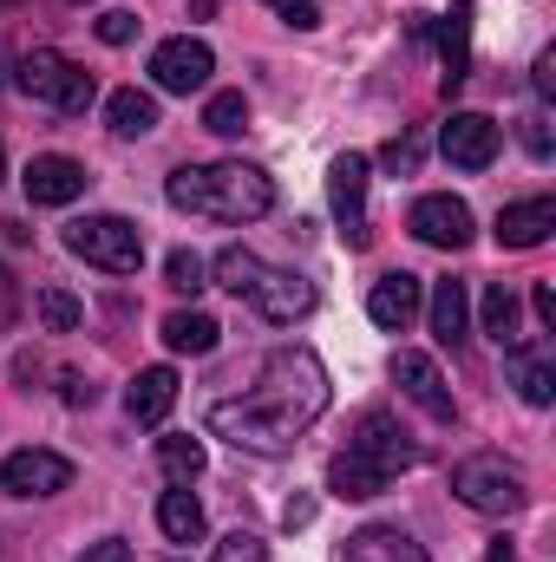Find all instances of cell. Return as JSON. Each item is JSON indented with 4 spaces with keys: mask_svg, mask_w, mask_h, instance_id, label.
Masks as SVG:
<instances>
[{
    "mask_svg": "<svg viewBox=\"0 0 556 562\" xmlns=\"http://www.w3.org/2000/svg\"><path fill=\"white\" fill-rule=\"evenodd\" d=\"M164 276H170V288H177V294H197V288H210V262H203L197 249H170Z\"/></svg>",
    "mask_w": 556,
    "mask_h": 562,
    "instance_id": "f546056e",
    "label": "cell"
},
{
    "mask_svg": "<svg viewBox=\"0 0 556 562\" xmlns=\"http://www.w3.org/2000/svg\"><path fill=\"white\" fill-rule=\"evenodd\" d=\"M66 406H92V386L79 373H66Z\"/></svg>",
    "mask_w": 556,
    "mask_h": 562,
    "instance_id": "ab89813d",
    "label": "cell"
},
{
    "mask_svg": "<svg viewBox=\"0 0 556 562\" xmlns=\"http://www.w3.org/2000/svg\"><path fill=\"white\" fill-rule=\"evenodd\" d=\"M66 249L79 262L105 269V276H138V262H144V236H138V223H125V216H79L66 229Z\"/></svg>",
    "mask_w": 556,
    "mask_h": 562,
    "instance_id": "5b68a950",
    "label": "cell"
},
{
    "mask_svg": "<svg viewBox=\"0 0 556 562\" xmlns=\"http://www.w3.org/2000/svg\"><path fill=\"white\" fill-rule=\"evenodd\" d=\"M281 524H288V530H308V524H314V497H288Z\"/></svg>",
    "mask_w": 556,
    "mask_h": 562,
    "instance_id": "74e56055",
    "label": "cell"
},
{
    "mask_svg": "<svg viewBox=\"0 0 556 562\" xmlns=\"http://www.w3.org/2000/svg\"><path fill=\"white\" fill-rule=\"evenodd\" d=\"M341 562H432V557L419 550L407 530H393V524H367V530H354V537H347Z\"/></svg>",
    "mask_w": 556,
    "mask_h": 562,
    "instance_id": "ac0fdd59",
    "label": "cell"
},
{
    "mask_svg": "<svg viewBox=\"0 0 556 562\" xmlns=\"http://www.w3.org/2000/svg\"><path fill=\"white\" fill-rule=\"evenodd\" d=\"M203 132H216V138H243V132H249V99H243V92H210V105H203Z\"/></svg>",
    "mask_w": 556,
    "mask_h": 562,
    "instance_id": "83f0119b",
    "label": "cell"
},
{
    "mask_svg": "<svg viewBox=\"0 0 556 562\" xmlns=\"http://www.w3.org/2000/svg\"><path fill=\"white\" fill-rule=\"evenodd\" d=\"M321 413H327V367L308 347H276L243 400H216L210 406V431L230 438L236 451L288 458Z\"/></svg>",
    "mask_w": 556,
    "mask_h": 562,
    "instance_id": "6da1fadb",
    "label": "cell"
},
{
    "mask_svg": "<svg viewBox=\"0 0 556 562\" xmlns=\"http://www.w3.org/2000/svg\"><path fill=\"white\" fill-rule=\"evenodd\" d=\"M432 334L445 347H465V334H471V294H465V281H438L432 288Z\"/></svg>",
    "mask_w": 556,
    "mask_h": 562,
    "instance_id": "44dd1931",
    "label": "cell"
},
{
    "mask_svg": "<svg viewBox=\"0 0 556 562\" xmlns=\"http://www.w3.org/2000/svg\"><path fill=\"white\" fill-rule=\"evenodd\" d=\"M157 530H164L170 543H197V537H203V504L190 497V484H170V491L157 497Z\"/></svg>",
    "mask_w": 556,
    "mask_h": 562,
    "instance_id": "603a6c76",
    "label": "cell"
},
{
    "mask_svg": "<svg viewBox=\"0 0 556 562\" xmlns=\"http://www.w3.org/2000/svg\"><path fill=\"white\" fill-rule=\"evenodd\" d=\"M13 307H20V294H13V281H7V269H0V334L13 327Z\"/></svg>",
    "mask_w": 556,
    "mask_h": 562,
    "instance_id": "f35d334b",
    "label": "cell"
},
{
    "mask_svg": "<svg viewBox=\"0 0 556 562\" xmlns=\"http://www.w3.org/2000/svg\"><path fill=\"white\" fill-rule=\"evenodd\" d=\"M485 562H518V550H511V543H491V557Z\"/></svg>",
    "mask_w": 556,
    "mask_h": 562,
    "instance_id": "b9f144b4",
    "label": "cell"
},
{
    "mask_svg": "<svg viewBox=\"0 0 556 562\" xmlns=\"http://www.w3.org/2000/svg\"><path fill=\"white\" fill-rule=\"evenodd\" d=\"M99 40H105V46H132V40H138V13H125V7L99 13Z\"/></svg>",
    "mask_w": 556,
    "mask_h": 562,
    "instance_id": "d6a6232c",
    "label": "cell"
},
{
    "mask_svg": "<svg viewBox=\"0 0 556 562\" xmlns=\"http://www.w3.org/2000/svg\"><path fill=\"white\" fill-rule=\"evenodd\" d=\"M347 451L374 471V477H400V471H413L419 464V445H413V431L393 419V413H360V425H354V438H347Z\"/></svg>",
    "mask_w": 556,
    "mask_h": 562,
    "instance_id": "52a82bcc",
    "label": "cell"
},
{
    "mask_svg": "<svg viewBox=\"0 0 556 562\" xmlns=\"http://www.w3.org/2000/svg\"><path fill=\"white\" fill-rule=\"evenodd\" d=\"M551 229H556V196H524V203L498 210V243L504 249H537Z\"/></svg>",
    "mask_w": 556,
    "mask_h": 562,
    "instance_id": "e0dca14e",
    "label": "cell"
},
{
    "mask_svg": "<svg viewBox=\"0 0 556 562\" xmlns=\"http://www.w3.org/2000/svg\"><path fill=\"white\" fill-rule=\"evenodd\" d=\"M531 307H537V327L556 334V288H551V281H537V288H531Z\"/></svg>",
    "mask_w": 556,
    "mask_h": 562,
    "instance_id": "e575fe53",
    "label": "cell"
},
{
    "mask_svg": "<svg viewBox=\"0 0 556 562\" xmlns=\"http://www.w3.org/2000/svg\"><path fill=\"white\" fill-rule=\"evenodd\" d=\"M263 7H276V13L288 20V26H294V33L321 26V7H314V0H263Z\"/></svg>",
    "mask_w": 556,
    "mask_h": 562,
    "instance_id": "836d02e7",
    "label": "cell"
},
{
    "mask_svg": "<svg viewBox=\"0 0 556 562\" xmlns=\"http://www.w3.org/2000/svg\"><path fill=\"white\" fill-rule=\"evenodd\" d=\"M105 125H112V138H144V132H157V99L138 92V86L112 92V99H105Z\"/></svg>",
    "mask_w": 556,
    "mask_h": 562,
    "instance_id": "cb8c5ba5",
    "label": "cell"
},
{
    "mask_svg": "<svg viewBox=\"0 0 556 562\" xmlns=\"http://www.w3.org/2000/svg\"><path fill=\"white\" fill-rule=\"evenodd\" d=\"M407 229H413L419 243H432V249H465L471 243V210L458 196H419Z\"/></svg>",
    "mask_w": 556,
    "mask_h": 562,
    "instance_id": "4fadbf2b",
    "label": "cell"
},
{
    "mask_svg": "<svg viewBox=\"0 0 556 562\" xmlns=\"http://www.w3.org/2000/svg\"><path fill=\"white\" fill-rule=\"evenodd\" d=\"M210 562H269V543L256 537V530H230L223 543H216V557Z\"/></svg>",
    "mask_w": 556,
    "mask_h": 562,
    "instance_id": "4dcf8cb0",
    "label": "cell"
},
{
    "mask_svg": "<svg viewBox=\"0 0 556 562\" xmlns=\"http://www.w3.org/2000/svg\"><path fill=\"white\" fill-rule=\"evenodd\" d=\"M419 301H425L419 276L393 269V276L374 281V294H367V314H374V327H387V334H407V327H413V314H419Z\"/></svg>",
    "mask_w": 556,
    "mask_h": 562,
    "instance_id": "9a60e30c",
    "label": "cell"
},
{
    "mask_svg": "<svg viewBox=\"0 0 556 562\" xmlns=\"http://www.w3.org/2000/svg\"><path fill=\"white\" fill-rule=\"evenodd\" d=\"M438 150H445L458 170H485V164L498 157V125H491L485 112H452L445 132H438Z\"/></svg>",
    "mask_w": 556,
    "mask_h": 562,
    "instance_id": "5bb4252c",
    "label": "cell"
},
{
    "mask_svg": "<svg viewBox=\"0 0 556 562\" xmlns=\"http://www.w3.org/2000/svg\"><path fill=\"white\" fill-rule=\"evenodd\" d=\"M170 406H177V373H170V367H144L138 380L125 386V413L138 425H164Z\"/></svg>",
    "mask_w": 556,
    "mask_h": 562,
    "instance_id": "d6986e66",
    "label": "cell"
},
{
    "mask_svg": "<svg viewBox=\"0 0 556 562\" xmlns=\"http://www.w3.org/2000/svg\"><path fill=\"white\" fill-rule=\"evenodd\" d=\"M452 497L465 510H478V517H511V510H524L531 491H524L518 464H504L498 451H471V458L452 464Z\"/></svg>",
    "mask_w": 556,
    "mask_h": 562,
    "instance_id": "277c9868",
    "label": "cell"
},
{
    "mask_svg": "<svg viewBox=\"0 0 556 562\" xmlns=\"http://www.w3.org/2000/svg\"><path fill=\"white\" fill-rule=\"evenodd\" d=\"M0 484H7V497H59L66 484H73V458H59V451H13L7 464H0Z\"/></svg>",
    "mask_w": 556,
    "mask_h": 562,
    "instance_id": "30bf717a",
    "label": "cell"
},
{
    "mask_svg": "<svg viewBox=\"0 0 556 562\" xmlns=\"http://www.w3.org/2000/svg\"><path fill=\"white\" fill-rule=\"evenodd\" d=\"M20 183H26V203H33V210H59V203H73V196H86V183H92V177H86V164H79V157L46 150V157H33V164H26V177H20Z\"/></svg>",
    "mask_w": 556,
    "mask_h": 562,
    "instance_id": "8fae6325",
    "label": "cell"
},
{
    "mask_svg": "<svg viewBox=\"0 0 556 562\" xmlns=\"http://www.w3.org/2000/svg\"><path fill=\"white\" fill-rule=\"evenodd\" d=\"M79 562H132V543L125 537H105V543H92Z\"/></svg>",
    "mask_w": 556,
    "mask_h": 562,
    "instance_id": "8d00e7d4",
    "label": "cell"
},
{
    "mask_svg": "<svg viewBox=\"0 0 556 562\" xmlns=\"http://www.w3.org/2000/svg\"><path fill=\"white\" fill-rule=\"evenodd\" d=\"M157 464H164V477L170 484H197L203 477V438H157Z\"/></svg>",
    "mask_w": 556,
    "mask_h": 562,
    "instance_id": "4316f807",
    "label": "cell"
},
{
    "mask_svg": "<svg viewBox=\"0 0 556 562\" xmlns=\"http://www.w3.org/2000/svg\"><path fill=\"white\" fill-rule=\"evenodd\" d=\"M210 72H216V53L203 46V40H190V33H177V40H164L157 53H151V79H157V92H203L210 86Z\"/></svg>",
    "mask_w": 556,
    "mask_h": 562,
    "instance_id": "9c48e42d",
    "label": "cell"
},
{
    "mask_svg": "<svg viewBox=\"0 0 556 562\" xmlns=\"http://www.w3.org/2000/svg\"><path fill=\"white\" fill-rule=\"evenodd\" d=\"M327 491H334V497H347V504H367V497H380V491H387V477H374L354 451H334V458H327Z\"/></svg>",
    "mask_w": 556,
    "mask_h": 562,
    "instance_id": "d4e9b609",
    "label": "cell"
},
{
    "mask_svg": "<svg viewBox=\"0 0 556 562\" xmlns=\"http://www.w3.org/2000/svg\"><path fill=\"white\" fill-rule=\"evenodd\" d=\"M0 7H20V0H0Z\"/></svg>",
    "mask_w": 556,
    "mask_h": 562,
    "instance_id": "f6af8a7d",
    "label": "cell"
},
{
    "mask_svg": "<svg viewBox=\"0 0 556 562\" xmlns=\"http://www.w3.org/2000/svg\"><path fill=\"white\" fill-rule=\"evenodd\" d=\"M393 380H400V393L413 400L419 413H432L438 425H452V413H458V406H452V386L438 380V367H432L425 353L400 347V353H393Z\"/></svg>",
    "mask_w": 556,
    "mask_h": 562,
    "instance_id": "7c38bea8",
    "label": "cell"
},
{
    "mask_svg": "<svg viewBox=\"0 0 556 562\" xmlns=\"http://www.w3.org/2000/svg\"><path fill=\"white\" fill-rule=\"evenodd\" d=\"M164 196H170V210H190V216H210V223H256V216L276 210L269 170H256L243 157H230V164H184V170H170Z\"/></svg>",
    "mask_w": 556,
    "mask_h": 562,
    "instance_id": "7a4b0ae2",
    "label": "cell"
},
{
    "mask_svg": "<svg viewBox=\"0 0 556 562\" xmlns=\"http://www.w3.org/2000/svg\"><path fill=\"white\" fill-rule=\"evenodd\" d=\"M537 92H544V99L556 92V53H544V59H537Z\"/></svg>",
    "mask_w": 556,
    "mask_h": 562,
    "instance_id": "60d3db41",
    "label": "cell"
},
{
    "mask_svg": "<svg viewBox=\"0 0 556 562\" xmlns=\"http://www.w3.org/2000/svg\"><path fill=\"white\" fill-rule=\"evenodd\" d=\"M210 276L223 281L236 301H249L263 321H301V314H314V281L294 276V269H269L256 249H243V243H230V249H216V262H210Z\"/></svg>",
    "mask_w": 556,
    "mask_h": 562,
    "instance_id": "3957f363",
    "label": "cell"
},
{
    "mask_svg": "<svg viewBox=\"0 0 556 562\" xmlns=\"http://www.w3.org/2000/svg\"><path fill=\"white\" fill-rule=\"evenodd\" d=\"M210 7H216V0H190V13H197V20H210Z\"/></svg>",
    "mask_w": 556,
    "mask_h": 562,
    "instance_id": "7bdbcfd3",
    "label": "cell"
},
{
    "mask_svg": "<svg viewBox=\"0 0 556 562\" xmlns=\"http://www.w3.org/2000/svg\"><path fill=\"white\" fill-rule=\"evenodd\" d=\"M478 314H485V334H491L498 347H511V340H524V334H518V294H511L504 281H491V288H485V301H478Z\"/></svg>",
    "mask_w": 556,
    "mask_h": 562,
    "instance_id": "484cf974",
    "label": "cell"
},
{
    "mask_svg": "<svg viewBox=\"0 0 556 562\" xmlns=\"http://www.w3.org/2000/svg\"><path fill=\"white\" fill-rule=\"evenodd\" d=\"M327 203H334L341 243H347V249H367V243H374V216H367V157H360V150L334 157V170H327Z\"/></svg>",
    "mask_w": 556,
    "mask_h": 562,
    "instance_id": "ba28073f",
    "label": "cell"
},
{
    "mask_svg": "<svg viewBox=\"0 0 556 562\" xmlns=\"http://www.w3.org/2000/svg\"><path fill=\"white\" fill-rule=\"evenodd\" d=\"M438 53H445V92H458L465 72H471V0H458L438 20Z\"/></svg>",
    "mask_w": 556,
    "mask_h": 562,
    "instance_id": "ffe728a7",
    "label": "cell"
},
{
    "mask_svg": "<svg viewBox=\"0 0 556 562\" xmlns=\"http://www.w3.org/2000/svg\"><path fill=\"white\" fill-rule=\"evenodd\" d=\"M0 177H7V144H0Z\"/></svg>",
    "mask_w": 556,
    "mask_h": 562,
    "instance_id": "ee69618b",
    "label": "cell"
},
{
    "mask_svg": "<svg viewBox=\"0 0 556 562\" xmlns=\"http://www.w3.org/2000/svg\"><path fill=\"white\" fill-rule=\"evenodd\" d=\"M33 307H40V327H46V334H73V327L86 321V307H79L66 288H40V301H33Z\"/></svg>",
    "mask_w": 556,
    "mask_h": 562,
    "instance_id": "f1b7e54d",
    "label": "cell"
},
{
    "mask_svg": "<svg viewBox=\"0 0 556 562\" xmlns=\"http://www.w3.org/2000/svg\"><path fill=\"white\" fill-rule=\"evenodd\" d=\"M524 144H531V157H551V119H544V112L524 119Z\"/></svg>",
    "mask_w": 556,
    "mask_h": 562,
    "instance_id": "d590c367",
    "label": "cell"
},
{
    "mask_svg": "<svg viewBox=\"0 0 556 562\" xmlns=\"http://www.w3.org/2000/svg\"><path fill=\"white\" fill-rule=\"evenodd\" d=\"M216 340H223L216 314H203V307L164 314V347H170V353H216Z\"/></svg>",
    "mask_w": 556,
    "mask_h": 562,
    "instance_id": "7402d4cb",
    "label": "cell"
},
{
    "mask_svg": "<svg viewBox=\"0 0 556 562\" xmlns=\"http://www.w3.org/2000/svg\"><path fill=\"white\" fill-rule=\"evenodd\" d=\"M419 157H425V138H419V132H407V138H393L387 150H380V164H387L393 177H413Z\"/></svg>",
    "mask_w": 556,
    "mask_h": 562,
    "instance_id": "1f68e13d",
    "label": "cell"
},
{
    "mask_svg": "<svg viewBox=\"0 0 556 562\" xmlns=\"http://www.w3.org/2000/svg\"><path fill=\"white\" fill-rule=\"evenodd\" d=\"M20 92H26V99H40V105H53V112H86V105L99 99L92 72H86V66H73V59H66V53H53V46H40V53H26V59H20Z\"/></svg>",
    "mask_w": 556,
    "mask_h": 562,
    "instance_id": "8992f818",
    "label": "cell"
},
{
    "mask_svg": "<svg viewBox=\"0 0 556 562\" xmlns=\"http://www.w3.org/2000/svg\"><path fill=\"white\" fill-rule=\"evenodd\" d=\"M504 367H511V386H518V400L524 406H551L556 400V360H551V347H524V340H511L504 347Z\"/></svg>",
    "mask_w": 556,
    "mask_h": 562,
    "instance_id": "2e32d148",
    "label": "cell"
}]
</instances>
